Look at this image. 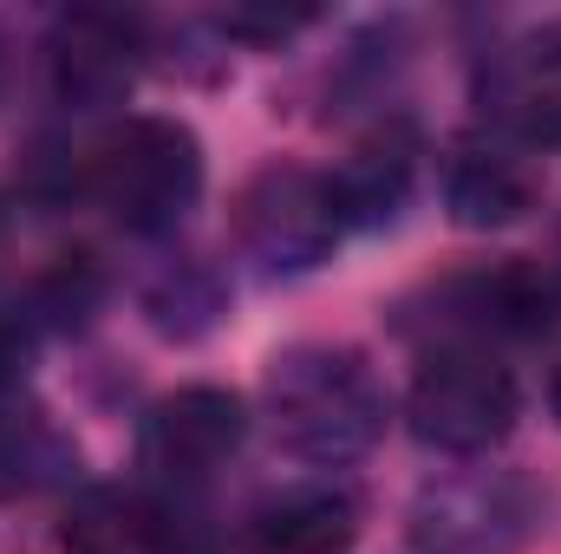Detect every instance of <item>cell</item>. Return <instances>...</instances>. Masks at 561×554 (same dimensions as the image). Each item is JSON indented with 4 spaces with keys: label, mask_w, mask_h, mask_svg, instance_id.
<instances>
[{
    "label": "cell",
    "mask_w": 561,
    "mask_h": 554,
    "mask_svg": "<svg viewBox=\"0 0 561 554\" xmlns=\"http://www.w3.org/2000/svg\"><path fill=\"white\" fill-rule=\"evenodd\" d=\"M249 437V405L222 385H183L144 417V470L163 483H209Z\"/></svg>",
    "instance_id": "obj_5"
},
{
    "label": "cell",
    "mask_w": 561,
    "mask_h": 554,
    "mask_svg": "<svg viewBox=\"0 0 561 554\" xmlns=\"http://www.w3.org/2000/svg\"><path fill=\"white\" fill-rule=\"evenodd\" d=\"M66 549L72 554H170V522L157 503L131 489H85L66 509Z\"/></svg>",
    "instance_id": "obj_10"
},
{
    "label": "cell",
    "mask_w": 561,
    "mask_h": 554,
    "mask_svg": "<svg viewBox=\"0 0 561 554\" xmlns=\"http://www.w3.org/2000/svg\"><path fill=\"white\" fill-rule=\"evenodd\" d=\"M359 535V509L340 489H287L255 516L262 554H346Z\"/></svg>",
    "instance_id": "obj_11"
},
{
    "label": "cell",
    "mask_w": 561,
    "mask_h": 554,
    "mask_svg": "<svg viewBox=\"0 0 561 554\" xmlns=\"http://www.w3.org/2000/svg\"><path fill=\"white\" fill-rule=\"evenodd\" d=\"M236 235H242V249H249L268 275H300V268H320L346 229H340V209H333L327 176L294 170V163H275V170H262V176L242 189V203H236Z\"/></svg>",
    "instance_id": "obj_4"
},
{
    "label": "cell",
    "mask_w": 561,
    "mask_h": 554,
    "mask_svg": "<svg viewBox=\"0 0 561 554\" xmlns=\"http://www.w3.org/2000/svg\"><path fill=\"white\" fill-rule=\"evenodd\" d=\"M131 79H138L131 20L99 13V7H79V13L59 20V33H53V92H59V105L105 112L131 92Z\"/></svg>",
    "instance_id": "obj_6"
},
{
    "label": "cell",
    "mask_w": 561,
    "mask_h": 554,
    "mask_svg": "<svg viewBox=\"0 0 561 554\" xmlns=\"http://www.w3.org/2000/svg\"><path fill=\"white\" fill-rule=\"evenodd\" d=\"M268 424L300 463H353L386 437V385L353 346H287L268 366Z\"/></svg>",
    "instance_id": "obj_1"
},
{
    "label": "cell",
    "mask_w": 561,
    "mask_h": 554,
    "mask_svg": "<svg viewBox=\"0 0 561 554\" xmlns=\"http://www.w3.org/2000/svg\"><path fill=\"white\" fill-rule=\"evenodd\" d=\"M26 359H33V339L13 313H0V392H13L26 379Z\"/></svg>",
    "instance_id": "obj_12"
},
{
    "label": "cell",
    "mask_w": 561,
    "mask_h": 554,
    "mask_svg": "<svg viewBox=\"0 0 561 554\" xmlns=\"http://www.w3.org/2000/svg\"><path fill=\"white\" fill-rule=\"evenodd\" d=\"M85 196L131 235H163L203 196V143L176 118H125L85 157Z\"/></svg>",
    "instance_id": "obj_2"
},
{
    "label": "cell",
    "mask_w": 561,
    "mask_h": 554,
    "mask_svg": "<svg viewBox=\"0 0 561 554\" xmlns=\"http://www.w3.org/2000/svg\"><path fill=\"white\" fill-rule=\"evenodd\" d=\"M536 157L510 138H463L444 163V203L463 229H510L536 209Z\"/></svg>",
    "instance_id": "obj_7"
},
{
    "label": "cell",
    "mask_w": 561,
    "mask_h": 554,
    "mask_svg": "<svg viewBox=\"0 0 561 554\" xmlns=\"http://www.w3.org/2000/svg\"><path fill=\"white\" fill-rule=\"evenodd\" d=\"M340 229H379L405 209L412 196V143L405 138H366L340 170H327Z\"/></svg>",
    "instance_id": "obj_8"
},
{
    "label": "cell",
    "mask_w": 561,
    "mask_h": 554,
    "mask_svg": "<svg viewBox=\"0 0 561 554\" xmlns=\"http://www.w3.org/2000/svg\"><path fill=\"white\" fill-rule=\"evenodd\" d=\"M307 20H313V13H300V7H294V13H249V7H242V13H222L229 33H255V39H280V33H294V26H307Z\"/></svg>",
    "instance_id": "obj_13"
},
{
    "label": "cell",
    "mask_w": 561,
    "mask_h": 554,
    "mask_svg": "<svg viewBox=\"0 0 561 554\" xmlns=\"http://www.w3.org/2000/svg\"><path fill=\"white\" fill-rule=\"evenodd\" d=\"M549 405H556V417H561V366H556V379H549Z\"/></svg>",
    "instance_id": "obj_14"
},
{
    "label": "cell",
    "mask_w": 561,
    "mask_h": 554,
    "mask_svg": "<svg viewBox=\"0 0 561 554\" xmlns=\"http://www.w3.org/2000/svg\"><path fill=\"white\" fill-rule=\"evenodd\" d=\"M516 412H523V392H516L510 366L490 359V346H437L405 392L412 437L444 457L496 450L516 430Z\"/></svg>",
    "instance_id": "obj_3"
},
{
    "label": "cell",
    "mask_w": 561,
    "mask_h": 554,
    "mask_svg": "<svg viewBox=\"0 0 561 554\" xmlns=\"http://www.w3.org/2000/svg\"><path fill=\"white\" fill-rule=\"evenodd\" d=\"M79 483V443L46 412L0 417V503H33Z\"/></svg>",
    "instance_id": "obj_9"
}]
</instances>
